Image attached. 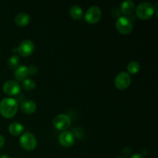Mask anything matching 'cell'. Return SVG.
Instances as JSON below:
<instances>
[{
	"label": "cell",
	"instance_id": "cell-6",
	"mask_svg": "<svg viewBox=\"0 0 158 158\" xmlns=\"http://www.w3.org/2000/svg\"><path fill=\"white\" fill-rule=\"evenodd\" d=\"M52 124L59 131H66L70 127L71 119L66 114L57 115L52 120Z\"/></svg>",
	"mask_w": 158,
	"mask_h": 158
},
{
	"label": "cell",
	"instance_id": "cell-24",
	"mask_svg": "<svg viewBox=\"0 0 158 158\" xmlns=\"http://www.w3.org/2000/svg\"><path fill=\"white\" fill-rule=\"evenodd\" d=\"M117 158H124V157H117Z\"/></svg>",
	"mask_w": 158,
	"mask_h": 158
},
{
	"label": "cell",
	"instance_id": "cell-3",
	"mask_svg": "<svg viewBox=\"0 0 158 158\" xmlns=\"http://www.w3.org/2000/svg\"><path fill=\"white\" fill-rule=\"evenodd\" d=\"M22 148L28 151H33L37 145V140L35 136L29 132H25L19 139Z\"/></svg>",
	"mask_w": 158,
	"mask_h": 158
},
{
	"label": "cell",
	"instance_id": "cell-4",
	"mask_svg": "<svg viewBox=\"0 0 158 158\" xmlns=\"http://www.w3.org/2000/svg\"><path fill=\"white\" fill-rule=\"evenodd\" d=\"M116 28L121 34H129L133 29V23L129 18L126 16H120L116 22Z\"/></svg>",
	"mask_w": 158,
	"mask_h": 158
},
{
	"label": "cell",
	"instance_id": "cell-2",
	"mask_svg": "<svg viewBox=\"0 0 158 158\" xmlns=\"http://www.w3.org/2000/svg\"><path fill=\"white\" fill-rule=\"evenodd\" d=\"M154 12H155L154 6L148 2H141L138 5L136 9V13H137V17L143 20L151 19L154 15Z\"/></svg>",
	"mask_w": 158,
	"mask_h": 158
},
{
	"label": "cell",
	"instance_id": "cell-8",
	"mask_svg": "<svg viewBox=\"0 0 158 158\" xmlns=\"http://www.w3.org/2000/svg\"><path fill=\"white\" fill-rule=\"evenodd\" d=\"M3 91L9 96L18 95L21 91V86L15 80H8L3 85Z\"/></svg>",
	"mask_w": 158,
	"mask_h": 158
},
{
	"label": "cell",
	"instance_id": "cell-5",
	"mask_svg": "<svg viewBox=\"0 0 158 158\" xmlns=\"http://www.w3.org/2000/svg\"><path fill=\"white\" fill-rule=\"evenodd\" d=\"M85 20L89 24H95L102 17V11L98 6H93L85 13Z\"/></svg>",
	"mask_w": 158,
	"mask_h": 158
},
{
	"label": "cell",
	"instance_id": "cell-17",
	"mask_svg": "<svg viewBox=\"0 0 158 158\" xmlns=\"http://www.w3.org/2000/svg\"><path fill=\"white\" fill-rule=\"evenodd\" d=\"M20 63V59L18 56L16 55H12V56L9 57V60H8V66L10 69H16L19 66Z\"/></svg>",
	"mask_w": 158,
	"mask_h": 158
},
{
	"label": "cell",
	"instance_id": "cell-7",
	"mask_svg": "<svg viewBox=\"0 0 158 158\" xmlns=\"http://www.w3.org/2000/svg\"><path fill=\"white\" fill-rule=\"evenodd\" d=\"M131 77L127 72H120L116 77L114 80L115 86L119 89H125L130 86Z\"/></svg>",
	"mask_w": 158,
	"mask_h": 158
},
{
	"label": "cell",
	"instance_id": "cell-1",
	"mask_svg": "<svg viewBox=\"0 0 158 158\" xmlns=\"http://www.w3.org/2000/svg\"><path fill=\"white\" fill-rule=\"evenodd\" d=\"M18 110V102L11 97L2 99L0 102V114L5 118H12Z\"/></svg>",
	"mask_w": 158,
	"mask_h": 158
},
{
	"label": "cell",
	"instance_id": "cell-23",
	"mask_svg": "<svg viewBox=\"0 0 158 158\" xmlns=\"http://www.w3.org/2000/svg\"><path fill=\"white\" fill-rule=\"evenodd\" d=\"M0 158H10V157L7 154H2V155L0 156Z\"/></svg>",
	"mask_w": 158,
	"mask_h": 158
},
{
	"label": "cell",
	"instance_id": "cell-22",
	"mask_svg": "<svg viewBox=\"0 0 158 158\" xmlns=\"http://www.w3.org/2000/svg\"><path fill=\"white\" fill-rule=\"evenodd\" d=\"M131 158H144V157L140 154H134V155H133Z\"/></svg>",
	"mask_w": 158,
	"mask_h": 158
},
{
	"label": "cell",
	"instance_id": "cell-16",
	"mask_svg": "<svg viewBox=\"0 0 158 158\" xmlns=\"http://www.w3.org/2000/svg\"><path fill=\"white\" fill-rule=\"evenodd\" d=\"M69 14H70L71 17L73 19H74L76 20H79L80 19H82V17H83V9H82V8L80 6L75 5V6H72L70 8V9H69Z\"/></svg>",
	"mask_w": 158,
	"mask_h": 158
},
{
	"label": "cell",
	"instance_id": "cell-21",
	"mask_svg": "<svg viewBox=\"0 0 158 158\" xmlns=\"http://www.w3.org/2000/svg\"><path fill=\"white\" fill-rule=\"evenodd\" d=\"M4 144H5V139L4 137L0 134V149L4 146Z\"/></svg>",
	"mask_w": 158,
	"mask_h": 158
},
{
	"label": "cell",
	"instance_id": "cell-13",
	"mask_svg": "<svg viewBox=\"0 0 158 158\" xmlns=\"http://www.w3.org/2000/svg\"><path fill=\"white\" fill-rule=\"evenodd\" d=\"M30 22V15L26 12H19L15 17V23L18 26H26Z\"/></svg>",
	"mask_w": 158,
	"mask_h": 158
},
{
	"label": "cell",
	"instance_id": "cell-10",
	"mask_svg": "<svg viewBox=\"0 0 158 158\" xmlns=\"http://www.w3.org/2000/svg\"><path fill=\"white\" fill-rule=\"evenodd\" d=\"M59 142L64 148H70L74 144L75 136L70 131H65L60 134Z\"/></svg>",
	"mask_w": 158,
	"mask_h": 158
},
{
	"label": "cell",
	"instance_id": "cell-14",
	"mask_svg": "<svg viewBox=\"0 0 158 158\" xmlns=\"http://www.w3.org/2000/svg\"><path fill=\"white\" fill-rule=\"evenodd\" d=\"M135 8V5H134V2L131 0H126V1L123 2L120 5V10L125 15H129V14L132 13Z\"/></svg>",
	"mask_w": 158,
	"mask_h": 158
},
{
	"label": "cell",
	"instance_id": "cell-12",
	"mask_svg": "<svg viewBox=\"0 0 158 158\" xmlns=\"http://www.w3.org/2000/svg\"><path fill=\"white\" fill-rule=\"evenodd\" d=\"M29 75V68L25 65L19 66L18 68L15 69L14 73V77L17 80L19 81H23L24 80L27 79V77Z\"/></svg>",
	"mask_w": 158,
	"mask_h": 158
},
{
	"label": "cell",
	"instance_id": "cell-19",
	"mask_svg": "<svg viewBox=\"0 0 158 158\" xmlns=\"http://www.w3.org/2000/svg\"><path fill=\"white\" fill-rule=\"evenodd\" d=\"M35 83L32 79H26L23 81V88L26 91H30L35 89Z\"/></svg>",
	"mask_w": 158,
	"mask_h": 158
},
{
	"label": "cell",
	"instance_id": "cell-15",
	"mask_svg": "<svg viewBox=\"0 0 158 158\" xmlns=\"http://www.w3.org/2000/svg\"><path fill=\"white\" fill-rule=\"evenodd\" d=\"M24 131V127L19 122H13L9 126V132L13 136H18Z\"/></svg>",
	"mask_w": 158,
	"mask_h": 158
},
{
	"label": "cell",
	"instance_id": "cell-18",
	"mask_svg": "<svg viewBox=\"0 0 158 158\" xmlns=\"http://www.w3.org/2000/svg\"><path fill=\"white\" fill-rule=\"evenodd\" d=\"M140 66L137 61H131L127 65L128 73L131 74H136L139 72Z\"/></svg>",
	"mask_w": 158,
	"mask_h": 158
},
{
	"label": "cell",
	"instance_id": "cell-20",
	"mask_svg": "<svg viewBox=\"0 0 158 158\" xmlns=\"http://www.w3.org/2000/svg\"><path fill=\"white\" fill-rule=\"evenodd\" d=\"M29 68V74L30 75H34V74L36 73L37 72V68L36 66H33V65H32V66H30Z\"/></svg>",
	"mask_w": 158,
	"mask_h": 158
},
{
	"label": "cell",
	"instance_id": "cell-9",
	"mask_svg": "<svg viewBox=\"0 0 158 158\" xmlns=\"http://www.w3.org/2000/svg\"><path fill=\"white\" fill-rule=\"evenodd\" d=\"M34 49H35L34 43L31 40H26L20 43L17 51L19 55L26 57L30 56L33 52Z\"/></svg>",
	"mask_w": 158,
	"mask_h": 158
},
{
	"label": "cell",
	"instance_id": "cell-11",
	"mask_svg": "<svg viewBox=\"0 0 158 158\" xmlns=\"http://www.w3.org/2000/svg\"><path fill=\"white\" fill-rule=\"evenodd\" d=\"M20 108L22 111L25 114H31L34 113L36 110V104L34 101L31 100H26L23 101L20 104Z\"/></svg>",
	"mask_w": 158,
	"mask_h": 158
}]
</instances>
